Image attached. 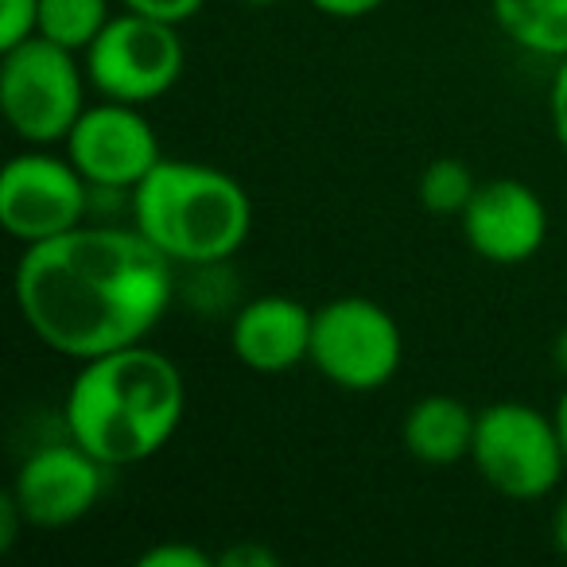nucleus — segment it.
<instances>
[{"label": "nucleus", "mask_w": 567, "mask_h": 567, "mask_svg": "<svg viewBox=\"0 0 567 567\" xmlns=\"http://www.w3.org/2000/svg\"><path fill=\"white\" fill-rule=\"evenodd\" d=\"M551 416H556V424H559V440H564V455H567V385H564V393H559Z\"/></svg>", "instance_id": "26"}, {"label": "nucleus", "mask_w": 567, "mask_h": 567, "mask_svg": "<svg viewBox=\"0 0 567 567\" xmlns=\"http://www.w3.org/2000/svg\"><path fill=\"white\" fill-rule=\"evenodd\" d=\"M471 463L478 478L509 502H540L567 478L556 416L525 401H494L478 409Z\"/></svg>", "instance_id": "5"}, {"label": "nucleus", "mask_w": 567, "mask_h": 567, "mask_svg": "<svg viewBox=\"0 0 567 567\" xmlns=\"http://www.w3.org/2000/svg\"><path fill=\"white\" fill-rule=\"evenodd\" d=\"M551 544H556V551L567 559V497L556 505V513H551Z\"/></svg>", "instance_id": "24"}, {"label": "nucleus", "mask_w": 567, "mask_h": 567, "mask_svg": "<svg viewBox=\"0 0 567 567\" xmlns=\"http://www.w3.org/2000/svg\"><path fill=\"white\" fill-rule=\"evenodd\" d=\"M110 466L90 455L71 435L59 443H43L20 463L9 494L17 497L28 528H71L102 502Z\"/></svg>", "instance_id": "10"}, {"label": "nucleus", "mask_w": 567, "mask_h": 567, "mask_svg": "<svg viewBox=\"0 0 567 567\" xmlns=\"http://www.w3.org/2000/svg\"><path fill=\"white\" fill-rule=\"evenodd\" d=\"M308 362L342 393H378L401 373L404 331L378 300L339 296L316 308Z\"/></svg>", "instance_id": "6"}, {"label": "nucleus", "mask_w": 567, "mask_h": 567, "mask_svg": "<svg viewBox=\"0 0 567 567\" xmlns=\"http://www.w3.org/2000/svg\"><path fill=\"white\" fill-rule=\"evenodd\" d=\"M218 556H210L206 548L198 544H187V540H159L152 548L141 551L136 567H214Z\"/></svg>", "instance_id": "17"}, {"label": "nucleus", "mask_w": 567, "mask_h": 567, "mask_svg": "<svg viewBox=\"0 0 567 567\" xmlns=\"http://www.w3.org/2000/svg\"><path fill=\"white\" fill-rule=\"evenodd\" d=\"M86 90L90 79L79 51L59 48L43 35L0 51V110L24 144H63L86 110Z\"/></svg>", "instance_id": "4"}, {"label": "nucleus", "mask_w": 567, "mask_h": 567, "mask_svg": "<svg viewBox=\"0 0 567 567\" xmlns=\"http://www.w3.org/2000/svg\"><path fill=\"white\" fill-rule=\"evenodd\" d=\"M551 365H556V373L567 381V327H559V334L551 339Z\"/></svg>", "instance_id": "25"}, {"label": "nucleus", "mask_w": 567, "mask_h": 567, "mask_svg": "<svg viewBox=\"0 0 567 567\" xmlns=\"http://www.w3.org/2000/svg\"><path fill=\"white\" fill-rule=\"evenodd\" d=\"M458 226L474 257L486 265L513 268L533 260L548 241V206L536 187L520 179H482Z\"/></svg>", "instance_id": "11"}, {"label": "nucleus", "mask_w": 567, "mask_h": 567, "mask_svg": "<svg viewBox=\"0 0 567 567\" xmlns=\"http://www.w3.org/2000/svg\"><path fill=\"white\" fill-rule=\"evenodd\" d=\"M24 327L71 362L148 342L175 300V265L136 226H79L24 245L12 276Z\"/></svg>", "instance_id": "1"}, {"label": "nucleus", "mask_w": 567, "mask_h": 567, "mask_svg": "<svg viewBox=\"0 0 567 567\" xmlns=\"http://www.w3.org/2000/svg\"><path fill=\"white\" fill-rule=\"evenodd\" d=\"M316 311L292 296H252L229 319V350L252 373H288L311 358Z\"/></svg>", "instance_id": "12"}, {"label": "nucleus", "mask_w": 567, "mask_h": 567, "mask_svg": "<svg viewBox=\"0 0 567 567\" xmlns=\"http://www.w3.org/2000/svg\"><path fill=\"white\" fill-rule=\"evenodd\" d=\"M241 4H249V9H272V4H280V0H241Z\"/></svg>", "instance_id": "27"}, {"label": "nucleus", "mask_w": 567, "mask_h": 567, "mask_svg": "<svg viewBox=\"0 0 567 567\" xmlns=\"http://www.w3.org/2000/svg\"><path fill=\"white\" fill-rule=\"evenodd\" d=\"M478 190L474 172L458 156H435L416 179V203L435 218H458Z\"/></svg>", "instance_id": "16"}, {"label": "nucleus", "mask_w": 567, "mask_h": 567, "mask_svg": "<svg viewBox=\"0 0 567 567\" xmlns=\"http://www.w3.org/2000/svg\"><path fill=\"white\" fill-rule=\"evenodd\" d=\"M548 117H551V133H556V144L567 152V59H559L556 74H551V86H548Z\"/></svg>", "instance_id": "20"}, {"label": "nucleus", "mask_w": 567, "mask_h": 567, "mask_svg": "<svg viewBox=\"0 0 567 567\" xmlns=\"http://www.w3.org/2000/svg\"><path fill=\"white\" fill-rule=\"evenodd\" d=\"M478 409L451 393H427L412 401L401 420V443L424 466H455L471 458Z\"/></svg>", "instance_id": "13"}, {"label": "nucleus", "mask_w": 567, "mask_h": 567, "mask_svg": "<svg viewBox=\"0 0 567 567\" xmlns=\"http://www.w3.org/2000/svg\"><path fill=\"white\" fill-rule=\"evenodd\" d=\"M221 567H276L280 556H276L268 544H257V540H241V544H229L226 551L218 556Z\"/></svg>", "instance_id": "21"}, {"label": "nucleus", "mask_w": 567, "mask_h": 567, "mask_svg": "<svg viewBox=\"0 0 567 567\" xmlns=\"http://www.w3.org/2000/svg\"><path fill=\"white\" fill-rule=\"evenodd\" d=\"M63 148L97 195H125V190L133 195L164 159L159 136L141 105L113 102V97L82 110Z\"/></svg>", "instance_id": "9"}, {"label": "nucleus", "mask_w": 567, "mask_h": 567, "mask_svg": "<svg viewBox=\"0 0 567 567\" xmlns=\"http://www.w3.org/2000/svg\"><path fill=\"white\" fill-rule=\"evenodd\" d=\"M20 528H28L24 513H20L17 497L4 494V497H0V551H12V544H17Z\"/></svg>", "instance_id": "23"}, {"label": "nucleus", "mask_w": 567, "mask_h": 567, "mask_svg": "<svg viewBox=\"0 0 567 567\" xmlns=\"http://www.w3.org/2000/svg\"><path fill=\"white\" fill-rule=\"evenodd\" d=\"M113 20L110 0H40V24L35 35L59 43L66 51H86Z\"/></svg>", "instance_id": "15"}, {"label": "nucleus", "mask_w": 567, "mask_h": 567, "mask_svg": "<svg viewBox=\"0 0 567 567\" xmlns=\"http://www.w3.org/2000/svg\"><path fill=\"white\" fill-rule=\"evenodd\" d=\"M40 24V0H0V51L32 40Z\"/></svg>", "instance_id": "18"}, {"label": "nucleus", "mask_w": 567, "mask_h": 567, "mask_svg": "<svg viewBox=\"0 0 567 567\" xmlns=\"http://www.w3.org/2000/svg\"><path fill=\"white\" fill-rule=\"evenodd\" d=\"M121 9L164 20V24H187L206 9V0H121Z\"/></svg>", "instance_id": "19"}, {"label": "nucleus", "mask_w": 567, "mask_h": 567, "mask_svg": "<svg viewBox=\"0 0 567 567\" xmlns=\"http://www.w3.org/2000/svg\"><path fill=\"white\" fill-rule=\"evenodd\" d=\"M187 416L183 370L148 342L79 362L63 401V427L110 471L148 463Z\"/></svg>", "instance_id": "2"}, {"label": "nucleus", "mask_w": 567, "mask_h": 567, "mask_svg": "<svg viewBox=\"0 0 567 567\" xmlns=\"http://www.w3.org/2000/svg\"><path fill=\"white\" fill-rule=\"evenodd\" d=\"M133 226L175 268L221 265L252 234V198L229 172L203 159H159L133 190Z\"/></svg>", "instance_id": "3"}, {"label": "nucleus", "mask_w": 567, "mask_h": 567, "mask_svg": "<svg viewBox=\"0 0 567 567\" xmlns=\"http://www.w3.org/2000/svg\"><path fill=\"white\" fill-rule=\"evenodd\" d=\"M489 17L513 48L536 59H567V0H489Z\"/></svg>", "instance_id": "14"}, {"label": "nucleus", "mask_w": 567, "mask_h": 567, "mask_svg": "<svg viewBox=\"0 0 567 567\" xmlns=\"http://www.w3.org/2000/svg\"><path fill=\"white\" fill-rule=\"evenodd\" d=\"M308 4L331 20H365L378 9H385L389 0H308Z\"/></svg>", "instance_id": "22"}, {"label": "nucleus", "mask_w": 567, "mask_h": 567, "mask_svg": "<svg viewBox=\"0 0 567 567\" xmlns=\"http://www.w3.org/2000/svg\"><path fill=\"white\" fill-rule=\"evenodd\" d=\"M97 190L71 164L48 148H28L0 172V226L20 245H40L86 226Z\"/></svg>", "instance_id": "8"}, {"label": "nucleus", "mask_w": 567, "mask_h": 567, "mask_svg": "<svg viewBox=\"0 0 567 567\" xmlns=\"http://www.w3.org/2000/svg\"><path fill=\"white\" fill-rule=\"evenodd\" d=\"M82 63L97 97L148 105L183 79L187 43L179 35V24H164L125 9L82 51Z\"/></svg>", "instance_id": "7"}]
</instances>
